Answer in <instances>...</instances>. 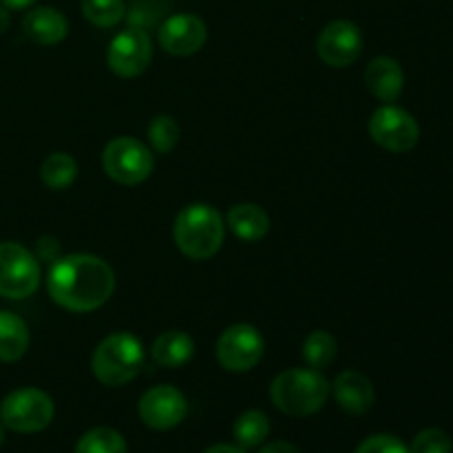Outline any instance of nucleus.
<instances>
[{
  "label": "nucleus",
  "instance_id": "obj_31",
  "mask_svg": "<svg viewBox=\"0 0 453 453\" xmlns=\"http://www.w3.org/2000/svg\"><path fill=\"white\" fill-rule=\"evenodd\" d=\"M203 453H246V449H242L239 445H215Z\"/></svg>",
  "mask_w": 453,
  "mask_h": 453
},
{
  "label": "nucleus",
  "instance_id": "obj_26",
  "mask_svg": "<svg viewBox=\"0 0 453 453\" xmlns=\"http://www.w3.org/2000/svg\"><path fill=\"white\" fill-rule=\"evenodd\" d=\"M166 0H137L131 7V12H128L127 20L128 25L135 27V29L146 31L149 27L157 25L159 18L166 13Z\"/></svg>",
  "mask_w": 453,
  "mask_h": 453
},
{
  "label": "nucleus",
  "instance_id": "obj_19",
  "mask_svg": "<svg viewBox=\"0 0 453 453\" xmlns=\"http://www.w3.org/2000/svg\"><path fill=\"white\" fill-rule=\"evenodd\" d=\"M29 327L18 314L0 310V361H20L29 349Z\"/></svg>",
  "mask_w": 453,
  "mask_h": 453
},
{
  "label": "nucleus",
  "instance_id": "obj_23",
  "mask_svg": "<svg viewBox=\"0 0 453 453\" xmlns=\"http://www.w3.org/2000/svg\"><path fill=\"white\" fill-rule=\"evenodd\" d=\"M303 358L312 370H323L336 358V339L326 330H317L305 339Z\"/></svg>",
  "mask_w": 453,
  "mask_h": 453
},
{
  "label": "nucleus",
  "instance_id": "obj_32",
  "mask_svg": "<svg viewBox=\"0 0 453 453\" xmlns=\"http://www.w3.org/2000/svg\"><path fill=\"white\" fill-rule=\"evenodd\" d=\"M7 9H27L29 4H34L35 0H0Z\"/></svg>",
  "mask_w": 453,
  "mask_h": 453
},
{
  "label": "nucleus",
  "instance_id": "obj_17",
  "mask_svg": "<svg viewBox=\"0 0 453 453\" xmlns=\"http://www.w3.org/2000/svg\"><path fill=\"white\" fill-rule=\"evenodd\" d=\"M230 233L242 242H261L270 230V217L257 203H237L226 215Z\"/></svg>",
  "mask_w": 453,
  "mask_h": 453
},
{
  "label": "nucleus",
  "instance_id": "obj_34",
  "mask_svg": "<svg viewBox=\"0 0 453 453\" xmlns=\"http://www.w3.org/2000/svg\"><path fill=\"white\" fill-rule=\"evenodd\" d=\"M4 442V432H3V425H0V445Z\"/></svg>",
  "mask_w": 453,
  "mask_h": 453
},
{
  "label": "nucleus",
  "instance_id": "obj_28",
  "mask_svg": "<svg viewBox=\"0 0 453 453\" xmlns=\"http://www.w3.org/2000/svg\"><path fill=\"white\" fill-rule=\"evenodd\" d=\"M354 453H411V451L401 438L389 436V434H376V436H370L367 441H363Z\"/></svg>",
  "mask_w": 453,
  "mask_h": 453
},
{
  "label": "nucleus",
  "instance_id": "obj_12",
  "mask_svg": "<svg viewBox=\"0 0 453 453\" xmlns=\"http://www.w3.org/2000/svg\"><path fill=\"white\" fill-rule=\"evenodd\" d=\"M319 58L332 69H345L358 60L363 51V34L354 22L334 20L317 40Z\"/></svg>",
  "mask_w": 453,
  "mask_h": 453
},
{
  "label": "nucleus",
  "instance_id": "obj_24",
  "mask_svg": "<svg viewBox=\"0 0 453 453\" xmlns=\"http://www.w3.org/2000/svg\"><path fill=\"white\" fill-rule=\"evenodd\" d=\"M82 16L91 25L109 29L127 16V4L124 0H82Z\"/></svg>",
  "mask_w": 453,
  "mask_h": 453
},
{
  "label": "nucleus",
  "instance_id": "obj_2",
  "mask_svg": "<svg viewBox=\"0 0 453 453\" xmlns=\"http://www.w3.org/2000/svg\"><path fill=\"white\" fill-rule=\"evenodd\" d=\"M224 217L208 203L186 206L173 226L177 248L193 261H206L215 257L224 243Z\"/></svg>",
  "mask_w": 453,
  "mask_h": 453
},
{
  "label": "nucleus",
  "instance_id": "obj_21",
  "mask_svg": "<svg viewBox=\"0 0 453 453\" xmlns=\"http://www.w3.org/2000/svg\"><path fill=\"white\" fill-rule=\"evenodd\" d=\"M270 436V420L264 411L248 410L234 423V438L242 449L259 447Z\"/></svg>",
  "mask_w": 453,
  "mask_h": 453
},
{
  "label": "nucleus",
  "instance_id": "obj_3",
  "mask_svg": "<svg viewBox=\"0 0 453 453\" xmlns=\"http://www.w3.org/2000/svg\"><path fill=\"white\" fill-rule=\"evenodd\" d=\"M274 407L288 416H312L330 398V383L317 370L292 367L281 372L270 385Z\"/></svg>",
  "mask_w": 453,
  "mask_h": 453
},
{
  "label": "nucleus",
  "instance_id": "obj_11",
  "mask_svg": "<svg viewBox=\"0 0 453 453\" xmlns=\"http://www.w3.org/2000/svg\"><path fill=\"white\" fill-rule=\"evenodd\" d=\"M137 411H140V418L146 427L155 429V432H168L186 418L188 401L173 385H157L140 398Z\"/></svg>",
  "mask_w": 453,
  "mask_h": 453
},
{
  "label": "nucleus",
  "instance_id": "obj_30",
  "mask_svg": "<svg viewBox=\"0 0 453 453\" xmlns=\"http://www.w3.org/2000/svg\"><path fill=\"white\" fill-rule=\"evenodd\" d=\"M259 453H301V449L296 445H292V442L274 441V442H268V445L261 447Z\"/></svg>",
  "mask_w": 453,
  "mask_h": 453
},
{
  "label": "nucleus",
  "instance_id": "obj_22",
  "mask_svg": "<svg viewBox=\"0 0 453 453\" xmlns=\"http://www.w3.org/2000/svg\"><path fill=\"white\" fill-rule=\"evenodd\" d=\"M75 453H127V441L115 429L96 427L80 438Z\"/></svg>",
  "mask_w": 453,
  "mask_h": 453
},
{
  "label": "nucleus",
  "instance_id": "obj_4",
  "mask_svg": "<svg viewBox=\"0 0 453 453\" xmlns=\"http://www.w3.org/2000/svg\"><path fill=\"white\" fill-rule=\"evenodd\" d=\"M144 348L131 332H113L93 352V374L106 388H122L140 374Z\"/></svg>",
  "mask_w": 453,
  "mask_h": 453
},
{
  "label": "nucleus",
  "instance_id": "obj_29",
  "mask_svg": "<svg viewBox=\"0 0 453 453\" xmlns=\"http://www.w3.org/2000/svg\"><path fill=\"white\" fill-rule=\"evenodd\" d=\"M35 259L47 261V264L58 261L60 259V243L53 237H40L38 246H35Z\"/></svg>",
  "mask_w": 453,
  "mask_h": 453
},
{
  "label": "nucleus",
  "instance_id": "obj_1",
  "mask_svg": "<svg viewBox=\"0 0 453 453\" xmlns=\"http://www.w3.org/2000/svg\"><path fill=\"white\" fill-rule=\"evenodd\" d=\"M47 290L69 312H93L113 295L115 273L96 255H66L49 268Z\"/></svg>",
  "mask_w": 453,
  "mask_h": 453
},
{
  "label": "nucleus",
  "instance_id": "obj_6",
  "mask_svg": "<svg viewBox=\"0 0 453 453\" xmlns=\"http://www.w3.org/2000/svg\"><path fill=\"white\" fill-rule=\"evenodd\" d=\"M102 168L113 181L122 186H137L150 177L155 157L146 144L135 137H115L102 153Z\"/></svg>",
  "mask_w": 453,
  "mask_h": 453
},
{
  "label": "nucleus",
  "instance_id": "obj_16",
  "mask_svg": "<svg viewBox=\"0 0 453 453\" xmlns=\"http://www.w3.org/2000/svg\"><path fill=\"white\" fill-rule=\"evenodd\" d=\"M27 38L38 44H58L69 34V22L58 9L53 7H35L22 20Z\"/></svg>",
  "mask_w": 453,
  "mask_h": 453
},
{
  "label": "nucleus",
  "instance_id": "obj_27",
  "mask_svg": "<svg viewBox=\"0 0 453 453\" xmlns=\"http://www.w3.org/2000/svg\"><path fill=\"white\" fill-rule=\"evenodd\" d=\"M451 449L453 442L449 434L436 427L423 429L420 434H416L414 442L410 447L411 453H451Z\"/></svg>",
  "mask_w": 453,
  "mask_h": 453
},
{
  "label": "nucleus",
  "instance_id": "obj_5",
  "mask_svg": "<svg viewBox=\"0 0 453 453\" xmlns=\"http://www.w3.org/2000/svg\"><path fill=\"white\" fill-rule=\"evenodd\" d=\"M56 407L51 396L38 388H22L0 403V423L16 434H38L51 425Z\"/></svg>",
  "mask_w": 453,
  "mask_h": 453
},
{
  "label": "nucleus",
  "instance_id": "obj_13",
  "mask_svg": "<svg viewBox=\"0 0 453 453\" xmlns=\"http://www.w3.org/2000/svg\"><path fill=\"white\" fill-rule=\"evenodd\" d=\"M206 22L195 13H175L159 25L157 40L171 56H193L206 44Z\"/></svg>",
  "mask_w": 453,
  "mask_h": 453
},
{
  "label": "nucleus",
  "instance_id": "obj_25",
  "mask_svg": "<svg viewBox=\"0 0 453 453\" xmlns=\"http://www.w3.org/2000/svg\"><path fill=\"white\" fill-rule=\"evenodd\" d=\"M180 124L171 115H157L149 124V142L157 153H171L180 142Z\"/></svg>",
  "mask_w": 453,
  "mask_h": 453
},
{
  "label": "nucleus",
  "instance_id": "obj_20",
  "mask_svg": "<svg viewBox=\"0 0 453 453\" xmlns=\"http://www.w3.org/2000/svg\"><path fill=\"white\" fill-rule=\"evenodd\" d=\"M44 186L51 190H65L78 177V164L69 153H51L40 168Z\"/></svg>",
  "mask_w": 453,
  "mask_h": 453
},
{
  "label": "nucleus",
  "instance_id": "obj_14",
  "mask_svg": "<svg viewBox=\"0 0 453 453\" xmlns=\"http://www.w3.org/2000/svg\"><path fill=\"white\" fill-rule=\"evenodd\" d=\"M332 389H334V398L339 403V407L348 411V414L361 416L365 411H370L372 405H374V385L361 372H341L336 376Z\"/></svg>",
  "mask_w": 453,
  "mask_h": 453
},
{
  "label": "nucleus",
  "instance_id": "obj_8",
  "mask_svg": "<svg viewBox=\"0 0 453 453\" xmlns=\"http://www.w3.org/2000/svg\"><path fill=\"white\" fill-rule=\"evenodd\" d=\"M264 336L248 323H237L224 330L217 341V361L224 370L243 374L257 367L264 357Z\"/></svg>",
  "mask_w": 453,
  "mask_h": 453
},
{
  "label": "nucleus",
  "instance_id": "obj_15",
  "mask_svg": "<svg viewBox=\"0 0 453 453\" xmlns=\"http://www.w3.org/2000/svg\"><path fill=\"white\" fill-rule=\"evenodd\" d=\"M365 84L367 91L380 102H394L405 87V73L394 58L379 56L367 65Z\"/></svg>",
  "mask_w": 453,
  "mask_h": 453
},
{
  "label": "nucleus",
  "instance_id": "obj_33",
  "mask_svg": "<svg viewBox=\"0 0 453 453\" xmlns=\"http://www.w3.org/2000/svg\"><path fill=\"white\" fill-rule=\"evenodd\" d=\"M9 22H12V16H9V9L4 7V4H0V34H4V31H7Z\"/></svg>",
  "mask_w": 453,
  "mask_h": 453
},
{
  "label": "nucleus",
  "instance_id": "obj_10",
  "mask_svg": "<svg viewBox=\"0 0 453 453\" xmlns=\"http://www.w3.org/2000/svg\"><path fill=\"white\" fill-rule=\"evenodd\" d=\"M153 58V44L146 31L128 27V29L119 31L109 44L106 51V62H109L111 71L119 78H137L146 71Z\"/></svg>",
  "mask_w": 453,
  "mask_h": 453
},
{
  "label": "nucleus",
  "instance_id": "obj_7",
  "mask_svg": "<svg viewBox=\"0 0 453 453\" xmlns=\"http://www.w3.org/2000/svg\"><path fill=\"white\" fill-rule=\"evenodd\" d=\"M40 286V264L31 250L13 242L0 243V296L20 301Z\"/></svg>",
  "mask_w": 453,
  "mask_h": 453
},
{
  "label": "nucleus",
  "instance_id": "obj_9",
  "mask_svg": "<svg viewBox=\"0 0 453 453\" xmlns=\"http://www.w3.org/2000/svg\"><path fill=\"white\" fill-rule=\"evenodd\" d=\"M370 135L389 153H407L418 144L420 127L405 109L385 104L372 115Z\"/></svg>",
  "mask_w": 453,
  "mask_h": 453
},
{
  "label": "nucleus",
  "instance_id": "obj_18",
  "mask_svg": "<svg viewBox=\"0 0 453 453\" xmlns=\"http://www.w3.org/2000/svg\"><path fill=\"white\" fill-rule=\"evenodd\" d=\"M150 354H153V361L157 363L159 367L177 370V367L186 365V363L193 358L195 341L181 330L162 332V334L153 341Z\"/></svg>",
  "mask_w": 453,
  "mask_h": 453
}]
</instances>
